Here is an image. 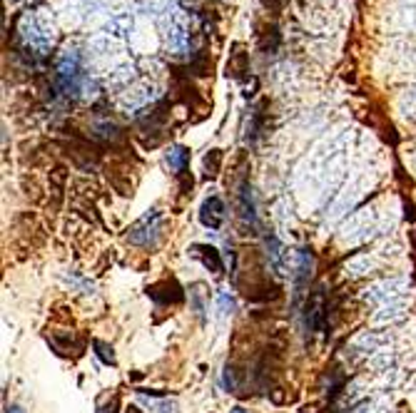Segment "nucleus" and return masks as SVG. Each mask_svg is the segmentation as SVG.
<instances>
[{
  "label": "nucleus",
  "instance_id": "24",
  "mask_svg": "<svg viewBox=\"0 0 416 413\" xmlns=\"http://www.w3.org/2000/svg\"><path fill=\"white\" fill-rule=\"evenodd\" d=\"M222 386H225V389H230V391L234 389V381H232V371H230V369H225V373H222Z\"/></svg>",
  "mask_w": 416,
  "mask_h": 413
},
{
  "label": "nucleus",
  "instance_id": "29",
  "mask_svg": "<svg viewBox=\"0 0 416 413\" xmlns=\"http://www.w3.org/2000/svg\"><path fill=\"white\" fill-rule=\"evenodd\" d=\"M230 413H247V411H244V408H239V406H237V408H232V411H230Z\"/></svg>",
  "mask_w": 416,
  "mask_h": 413
},
{
  "label": "nucleus",
  "instance_id": "27",
  "mask_svg": "<svg viewBox=\"0 0 416 413\" xmlns=\"http://www.w3.org/2000/svg\"><path fill=\"white\" fill-rule=\"evenodd\" d=\"M6 413H25V411H23V408H20V406H10Z\"/></svg>",
  "mask_w": 416,
  "mask_h": 413
},
{
  "label": "nucleus",
  "instance_id": "14",
  "mask_svg": "<svg viewBox=\"0 0 416 413\" xmlns=\"http://www.w3.org/2000/svg\"><path fill=\"white\" fill-rule=\"evenodd\" d=\"M280 42H282L280 28H277V25H267V30H264L259 38L262 50H264V53H277V50H280Z\"/></svg>",
  "mask_w": 416,
  "mask_h": 413
},
{
  "label": "nucleus",
  "instance_id": "23",
  "mask_svg": "<svg viewBox=\"0 0 416 413\" xmlns=\"http://www.w3.org/2000/svg\"><path fill=\"white\" fill-rule=\"evenodd\" d=\"M220 162H222L220 149H209V154L205 157V170H207V175H217V170H220Z\"/></svg>",
  "mask_w": 416,
  "mask_h": 413
},
{
  "label": "nucleus",
  "instance_id": "25",
  "mask_svg": "<svg viewBox=\"0 0 416 413\" xmlns=\"http://www.w3.org/2000/svg\"><path fill=\"white\" fill-rule=\"evenodd\" d=\"M262 3H264V8H267V10L277 13L282 8V3H285V0H262Z\"/></svg>",
  "mask_w": 416,
  "mask_h": 413
},
{
  "label": "nucleus",
  "instance_id": "2",
  "mask_svg": "<svg viewBox=\"0 0 416 413\" xmlns=\"http://www.w3.org/2000/svg\"><path fill=\"white\" fill-rule=\"evenodd\" d=\"M55 83L63 90V95H78L83 88V65H80V58L75 53H67L65 58L58 63V75H55Z\"/></svg>",
  "mask_w": 416,
  "mask_h": 413
},
{
  "label": "nucleus",
  "instance_id": "15",
  "mask_svg": "<svg viewBox=\"0 0 416 413\" xmlns=\"http://www.w3.org/2000/svg\"><path fill=\"white\" fill-rule=\"evenodd\" d=\"M259 135H262V113H259V107H252L250 124L244 127V140H247V145H255V142L259 140Z\"/></svg>",
  "mask_w": 416,
  "mask_h": 413
},
{
  "label": "nucleus",
  "instance_id": "6",
  "mask_svg": "<svg viewBox=\"0 0 416 413\" xmlns=\"http://www.w3.org/2000/svg\"><path fill=\"white\" fill-rule=\"evenodd\" d=\"M190 254L195 257V259L202 261L205 269H209V272H214V274H222V272H225V264H222L220 252H217L214 247H209V244H192Z\"/></svg>",
  "mask_w": 416,
  "mask_h": 413
},
{
  "label": "nucleus",
  "instance_id": "19",
  "mask_svg": "<svg viewBox=\"0 0 416 413\" xmlns=\"http://www.w3.org/2000/svg\"><path fill=\"white\" fill-rule=\"evenodd\" d=\"M65 279H67V284H72V286H75V289L80 291V294H85V296H93V294H95V284L88 282V279H83V277H78L75 272L65 274Z\"/></svg>",
  "mask_w": 416,
  "mask_h": 413
},
{
  "label": "nucleus",
  "instance_id": "13",
  "mask_svg": "<svg viewBox=\"0 0 416 413\" xmlns=\"http://www.w3.org/2000/svg\"><path fill=\"white\" fill-rule=\"evenodd\" d=\"M312 264H314V259H312L310 249H299L297 252V266H294V279H297L299 286H302V284L307 282V277L312 274Z\"/></svg>",
  "mask_w": 416,
  "mask_h": 413
},
{
  "label": "nucleus",
  "instance_id": "17",
  "mask_svg": "<svg viewBox=\"0 0 416 413\" xmlns=\"http://www.w3.org/2000/svg\"><path fill=\"white\" fill-rule=\"evenodd\" d=\"M140 401L147 403V408L152 413H173L175 408V401H170V398H157V396H147L145 391H140Z\"/></svg>",
  "mask_w": 416,
  "mask_h": 413
},
{
  "label": "nucleus",
  "instance_id": "5",
  "mask_svg": "<svg viewBox=\"0 0 416 413\" xmlns=\"http://www.w3.org/2000/svg\"><path fill=\"white\" fill-rule=\"evenodd\" d=\"M324 319H327V304H324V289H317L314 296L307 304V326L312 331L324 329Z\"/></svg>",
  "mask_w": 416,
  "mask_h": 413
},
{
  "label": "nucleus",
  "instance_id": "12",
  "mask_svg": "<svg viewBox=\"0 0 416 413\" xmlns=\"http://www.w3.org/2000/svg\"><path fill=\"white\" fill-rule=\"evenodd\" d=\"M227 70L232 72V77H237V80H242V77L250 72V63H247V53L242 50V45H234V53L232 58H230Z\"/></svg>",
  "mask_w": 416,
  "mask_h": 413
},
{
  "label": "nucleus",
  "instance_id": "22",
  "mask_svg": "<svg viewBox=\"0 0 416 413\" xmlns=\"http://www.w3.org/2000/svg\"><path fill=\"white\" fill-rule=\"evenodd\" d=\"M394 361H397V356L389 354V351H381L379 356H374V359H371V366H374L376 371H389V369L394 366Z\"/></svg>",
  "mask_w": 416,
  "mask_h": 413
},
{
  "label": "nucleus",
  "instance_id": "16",
  "mask_svg": "<svg viewBox=\"0 0 416 413\" xmlns=\"http://www.w3.org/2000/svg\"><path fill=\"white\" fill-rule=\"evenodd\" d=\"M374 269V259L369 254H362V257H354V259L346 264V274L349 277H362V274L371 272Z\"/></svg>",
  "mask_w": 416,
  "mask_h": 413
},
{
  "label": "nucleus",
  "instance_id": "11",
  "mask_svg": "<svg viewBox=\"0 0 416 413\" xmlns=\"http://www.w3.org/2000/svg\"><path fill=\"white\" fill-rule=\"evenodd\" d=\"M205 286L202 284H192L190 286V301H192V311H195V316L205 324V319H207V301H205Z\"/></svg>",
  "mask_w": 416,
  "mask_h": 413
},
{
  "label": "nucleus",
  "instance_id": "28",
  "mask_svg": "<svg viewBox=\"0 0 416 413\" xmlns=\"http://www.w3.org/2000/svg\"><path fill=\"white\" fill-rule=\"evenodd\" d=\"M127 413H143V411H140L137 406H130V408H127Z\"/></svg>",
  "mask_w": 416,
  "mask_h": 413
},
{
  "label": "nucleus",
  "instance_id": "26",
  "mask_svg": "<svg viewBox=\"0 0 416 413\" xmlns=\"http://www.w3.org/2000/svg\"><path fill=\"white\" fill-rule=\"evenodd\" d=\"M115 406H118V398H110V403H107V406H102L97 413H115Z\"/></svg>",
  "mask_w": 416,
  "mask_h": 413
},
{
  "label": "nucleus",
  "instance_id": "4",
  "mask_svg": "<svg viewBox=\"0 0 416 413\" xmlns=\"http://www.w3.org/2000/svg\"><path fill=\"white\" fill-rule=\"evenodd\" d=\"M225 202L220 200V197H209V200L202 202V206H200V222H202L205 227H209V229H220L222 222H225Z\"/></svg>",
  "mask_w": 416,
  "mask_h": 413
},
{
  "label": "nucleus",
  "instance_id": "1",
  "mask_svg": "<svg viewBox=\"0 0 416 413\" xmlns=\"http://www.w3.org/2000/svg\"><path fill=\"white\" fill-rule=\"evenodd\" d=\"M160 234H162V212L160 209H150L147 214H143V217L130 227L127 239H130V244H135V247L152 249L160 242Z\"/></svg>",
  "mask_w": 416,
  "mask_h": 413
},
{
  "label": "nucleus",
  "instance_id": "9",
  "mask_svg": "<svg viewBox=\"0 0 416 413\" xmlns=\"http://www.w3.org/2000/svg\"><path fill=\"white\" fill-rule=\"evenodd\" d=\"M406 316V304L401 301H389V304H381L379 311L374 314V324H392Z\"/></svg>",
  "mask_w": 416,
  "mask_h": 413
},
{
  "label": "nucleus",
  "instance_id": "7",
  "mask_svg": "<svg viewBox=\"0 0 416 413\" xmlns=\"http://www.w3.org/2000/svg\"><path fill=\"white\" fill-rule=\"evenodd\" d=\"M389 343L387 334H379V331H367L354 341V351H364V354H381L384 346Z\"/></svg>",
  "mask_w": 416,
  "mask_h": 413
},
{
  "label": "nucleus",
  "instance_id": "3",
  "mask_svg": "<svg viewBox=\"0 0 416 413\" xmlns=\"http://www.w3.org/2000/svg\"><path fill=\"white\" fill-rule=\"evenodd\" d=\"M411 289V284L406 279H384V282L371 284L364 291V299L371 304H389V301H401L406 296V291Z\"/></svg>",
  "mask_w": 416,
  "mask_h": 413
},
{
  "label": "nucleus",
  "instance_id": "10",
  "mask_svg": "<svg viewBox=\"0 0 416 413\" xmlns=\"http://www.w3.org/2000/svg\"><path fill=\"white\" fill-rule=\"evenodd\" d=\"M165 162H167L170 170H175L177 175H182V172L187 170V162H190V149L182 147V145H173V147L167 149Z\"/></svg>",
  "mask_w": 416,
  "mask_h": 413
},
{
  "label": "nucleus",
  "instance_id": "18",
  "mask_svg": "<svg viewBox=\"0 0 416 413\" xmlns=\"http://www.w3.org/2000/svg\"><path fill=\"white\" fill-rule=\"evenodd\" d=\"M267 257H269V261H272L274 269L280 272V269H282V259H285V254H282V244L277 242V236H274V234L267 236Z\"/></svg>",
  "mask_w": 416,
  "mask_h": 413
},
{
  "label": "nucleus",
  "instance_id": "21",
  "mask_svg": "<svg viewBox=\"0 0 416 413\" xmlns=\"http://www.w3.org/2000/svg\"><path fill=\"white\" fill-rule=\"evenodd\" d=\"M217 309H220L222 316H230L234 311V299L230 294V289H220V294H217Z\"/></svg>",
  "mask_w": 416,
  "mask_h": 413
},
{
  "label": "nucleus",
  "instance_id": "8",
  "mask_svg": "<svg viewBox=\"0 0 416 413\" xmlns=\"http://www.w3.org/2000/svg\"><path fill=\"white\" fill-rule=\"evenodd\" d=\"M239 217H242V222L247 227H255L257 225V214H255V200H252V189L247 182H242V187H239Z\"/></svg>",
  "mask_w": 416,
  "mask_h": 413
},
{
  "label": "nucleus",
  "instance_id": "20",
  "mask_svg": "<svg viewBox=\"0 0 416 413\" xmlns=\"http://www.w3.org/2000/svg\"><path fill=\"white\" fill-rule=\"evenodd\" d=\"M93 348H95V354H97V359L102 361V364H107V366H115L118 364V359H115V351H113V346H107L105 341H93Z\"/></svg>",
  "mask_w": 416,
  "mask_h": 413
}]
</instances>
